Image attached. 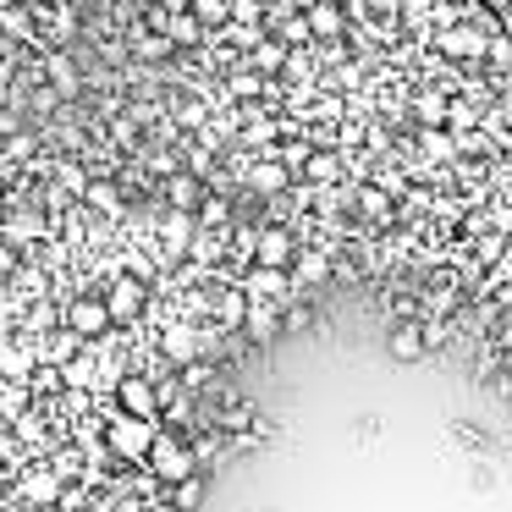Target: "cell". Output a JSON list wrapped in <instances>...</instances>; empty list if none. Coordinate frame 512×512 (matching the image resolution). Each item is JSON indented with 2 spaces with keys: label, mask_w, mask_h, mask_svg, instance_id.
<instances>
[{
  "label": "cell",
  "mask_w": 512,
  "mask_h": 512,
  "mask_svg": "<svg viewBox=\"0 0 512 512\" xmlns=\"http://www.w3.org/2000/svg\"><path fill=\"white\" fill-rule=\"evenodd\" d=\"M188 237H193V215L171 210V215H166V243H171V254H177V248H188Z\"/></svg>",
  "instance_id": "26"
},
{
  "label": "cell",
  "mask_w": 512,
  "mask_h": 512,
  "mask_svg": "<svg viewBox=\"0 0 512 512\" xmlns=\"http://www.w3.org/2000/svg\"><path fill=\"white\" fill-rule=\"evenodd\" d=\"M105 314H111V325H133L138 314L149 309V287L138 276H122V281H111V287H105Z\"/></svg>",
  "instance_id": "1"
},
{
  "label": "cell",
  "mask_w": 512,
  "mask_h": 512,
  "mask_svg": "<svg viewBox=\"0 0 512 512\" xmlns=\"http://www.w3.org/2000/svg\"><path fill=\"white\" fill-rule=\"evenodd\" d=\"M287 182H292V171L281 166V160H259V166L248 171V188H254V193H281Z\"/></svg>",
  "instance_id": "18"
},
{
  "label": "cell",
  "mask_w": 512,
  "mask_h": 512,
  "mask_svg": "<svg viewBox=\"0 0 512 512\" xmlns=\"http://www.w3.org/2000/svg\"><path fill=\"white\" fill-rule=\"evenodd\" d=\"M358 210H364L369 221H391V199H386L380 188H364V193H358Z\"/></svg>",
  "instance_id": "29"
},
{
  "label": "cell",
  "mask_w": 512,
  "mask_h": 512,
  "mask_svg": "<svg viewBox=\"0 0 512 512\" xmlns=\"http://www.w3.org/2000/svg\"><path fill=\"white\" fill-rule=\"evenodd\" d=\"M0 17H6V12H0Z\"/></svg>",
  "instance_id": "45"
},
{
  "label": "cell",
  "mask_w": 512,
  "mask_h": 512,
  "mask_svg": "<svg viewBox=\"0 0 512 512\" xmlns=\"http://www.w3.org/2000/svg\"><path fill=\"white\" fill-rule=\"evenodd\" d=\"M67 331L83 336V342L105 336V331H111V314H105V303H100V298H78V303L67 309Z\"/></svg>",
  "instance_id": "7"
},
{
  "label": "cell",
  "mask_w": 512,
  "mask_h": 512,
  "mask_svg": "<svg viewBox=\"0 0 512 512\" xmlns=\"http://www.w3.org/2000/svg\"><path fill=\"white\" fill-rule=\"evenodd\" d=\"M45 72H50V83H56V94H78V72H72L67 56H50Z\"/></svg>",
  "instance_id": "24"
},
{
  "label": "cell",
  "mask_w": 512,
  "mask_h": 512,
  "mask_svg": "<svg viewBox=\"0 0 512 512\" xmlns=\"http://www.w3.org/2000/svg\"><path fill=\"white\" fill-rule=\"evenodd\" d=\"M188 17L204 28V34H215V28L232 23V6H226V0H188Z\"/></svg>",
  "instance_id": "19"
},
{
  "label": "cell",
  "mask_w": 512,
  "mask_h": 512,
  "mask_svg": "<svg viewBox=\"0 0 512 512\" xmlns=\"http://www.w3.org/2000/svg\"><path fill=\"white\" fill-rule=\"evenodd\" d=\"M23 496L45 507V501H56V496H61V485H56L50 474H28V479H23Z\"/></svg>",
  "instance_id": "27"
},
{
  "label": "cell",
  "mask_w": 512,
  "mask_h": 512,
  "mask_svg": "<svg viewBox=\"0 0 512 512\" xmlns=\"http://www.w3.org/2000/svg\"><path fill=\"white\" fill-rule=\"evenodd\" d=\"M276 160L287 171H303V160H309V144H287V149H276Z\"/></svg>",
  "instance_id": "35"
},
{
  "label": "cell",
  "mask_w": 512,
  "mask_h": 512,
  "mask_svg": "<svg viewBox=\"0 0 512 512\" xmlns=\"http://www.w3.org/2000/svg\"><path fill=\"white\" fill-rule=\"evenodd\" d=\"M259 89H265L259 78H232V94H237V100H254Z\"/></svg>",
  "instance_id": "41"
},
{
  "label": "cell",
  "mask_w": 512,
  "mask_h": 512,
  "mask_svg": "<svg viewBox=\"0 0 512 512\" xmlns=\"http://www.w3.org/2000/svg\"><path fill=\"white\" fill-rule=\"evenodd\" d=\"M166 199H171V210L193 215V210H199V199H204V182L193 177V171H171V182H166Z\"/></svg>",
  "instance_id": "12"
},
{
  "label": "cell",
  "mask_w": 512,
  "mask_h": 512,
  "mask_svg": "<svg viewBox=\"0 0 512 512\" xmlns=\"http://www.w3.org/2000/svg\"><path fill=\"white\" fill-rule=\"evenodd\" d=\"M100 56L111 61V67H122V61H127V45H122V39H105V45H100Z\"/></svg>",
  "instance_id": "39"
},
{
  "label": "cell",
  "mask_w": 512,
  "mask_h": 512,
  "mask_svg": "<svg viewBox=\"0 0 512 512\" xmlns=\"http://www.w3.org/2000/svg\"><path fill=\"white\" fill-rule=\"evenodd\" d=\"M298 177L314 182V188H331V182L342 177V160H336V155H320V149H309V160H303Z\"/></svg>",
  "instance_id": "17"
},
{
  "label": "cell",
  "mask_w": 512,
  "mask_h": 512,
  "mask_svg": "<svg viewBox=\"0 0 512 512\" xmlns=\"http://www.w3.org/2000/svg\"><path fill=\"white\" fill-rule=\"evenodd\" d=\"M133 56L138 61H171V56H177V45H171L166 34H149V28L138 23L133 28Z\"/></svg>",
  "instance_id": "16"
},
{
  "label": "cell",
  "mask_w": 512,
  "mask_h": 512,
  "mask_svg": "<svg viewBox=\"0 0 512 512\" xmlns=\"http://www.w3.org/2000/svg\"><path fill=\"white\" fill-rule=\"evenodd\" d=\"M226 6H232V0H226Z\"/></svg>",
  "instance_id": "44"
},
{
  "label": "cell",
  "mask_w": 512,
  "mask_h": 512,
  "mask_svg": "<svg viewBox=\"0 0 512 512\" xmlns=\"http://www.w3.org/2000/svg\"><path fill=\"white\" fill-rule=\"evenodd\" d=\"M0 56H6V45H0Z\"/></svg>",
  "instance_id": "43"
},
{
  "label": "cell",
  "mask_w": 512,
  "mask_h": 512,
  "mask_svg": "<svg viewBox=\"0 0 512 512\" xmlns=\"http://www.w3.org/2000/svg\"><path fill=\"white\" fill-rule=\"evenodd\" d=\"M122 413L127 419H155L160 413V386L155 380H144V375H122Z\"/></svg>",
  "instance_id": "4"
},
{
  "label": "cell",
  "mask_w": 512,
  "mask_h": 512,
  "mask_svg": "<svg viewBox=\"0 0 512 512\" xmlns=\"http://www.w3.org/2000/svg\"><path fill=\"white\" fill-rule=\"evenodd\" d=\"M34 375V353H28V347H6V353H0V380H28Z\"/></svg>",
  "instance_id": "21"
},
{
  "label": "cell",
  "mask_w": 512,
  "mask_h": 512,
  "mask_svg": "<svg viewBox=\"0 0 512 512\" xmlns=\"http://www.w3.org/2000/svg\"><path fill=\"white\" fill-rule=\"evenodd\" d=\"M199 501H204V479H199V474H188V479H177V485H171V501H166V507L193 512Z\"/></svg>",
  "instance_id": "22"
},
{
  "label": "cell",
  "mask_w": 512,
  "mask_h": 512,
  "mask_svg": "<svg viewBox=\"0 0 512 512\" xmlns=\"http://www.w3.org/2000/svg\"><path fill=\"white\" fill-rule=\"evenodd\" d=\"M287 292H292V276H287V270H265V265L248 270V292H243V298H254V303H281Z\"/></svg>",
  "instance_id": "10"
},
{
  "label": "cell",
  "mask_w": 512,
  "mask_h": 512,
  "mask_svg": "<svg viewBox=\"0 0 512 512\" xmlns=\"http://www.w3.org/2000/svg\"><path fill=\"white\" fill-rule=\"evenodd\" d=\"M0 276H17V248L0 237Z\"/></svg>",
  "instance_id": "40"
},
{
  "label": "cell",
  "mask_w": 512,
  "mask_h": 512,
  "mask_svg": "<svg viewBox=\"0 0 512 512\" xmlns=\"http://www.w3.org/2000/svg\"><path fill=\"white\" fill-rule=\"evenodd\" d=\"M83 199H89L94 210H116V188H111V182H89V188H83Z\"/></svg>",
  "instance_id": "34"
},
{
  "label": "cell",
  "mask_w": 512,
  "mask_h": 512,
  "mask_svg": "<svg viewBox=\"0 0 512 512\" xmlns=\"http://www.w3.org/2000/svg\"><path fill=\"white\" fill-rule=\"evenodd\" d=\"M78 347H83V336H72V331H61V336H56V342H50V358H72V353H78Z\"/></svg>",
  "instance_id": "36"
},
{
  "label": "cell",
  "mask_w": 512,
  "mask_h": 512,
  "mask_svg": "<svg viewBox=\"0 0 512 512\" xmlns=\"http://www.w3.org/2000/svg\"><path fill=\"white\" fill-rule=\"evenodd\" d=\"M501 254H507V237H501V232H479V243H474V265L485 270V265H496Z\"/></svg>",
  "instance_id": "23"
},
{
  "label": "cell",
  "mask_w": 512,
  "mask_h": 512,
  "mask_svg": "<svg viewBox=\"0 0 512 512\" xmlns=\"http://www.w3.org/2000/svg\"><path fill=\"white\" fill-rule=\"evenodd\" d=\"M149 457H155V474H160V479H171V485L193 474V452H188L182 441H171V435H155V446H149Z\"/></svg>",
  "instance_id": "5"
},
{
  "label": "cell",
  "mask_w": 512,
  "mask_h": 512,
  "mask_svg": "<svg viewBox=\"0 0 512 512\" xmlns=\"http://www.w3.org/2000/svg\"><path fill=\"white\" fill-rule=\"evenodd\" d=\"M386 353L397 358V364H419L430 347H424V331H419V320H397L391 325V336H386Z\"/></svg>",
  "instance_id": "9"
},
{
  "label": "cell",
  "mask_w": 512,
  "mask_h": 512,
  "mask_svg": "<svg viewBox=\"0 0 512 512\" xmlns=\"http://www.w3.org/2000/svg\"><path fill=\"white\" fill-rule=\"evenodd\" d=\"M248 67L254 72H281L287 67V45H281V39H259V45L248 50Z\"/></svg>",
  "instance_id": "20"
},
{
  "label": "cell",
  "mask_w": 512,
  "mask_h": 512,
  "mask_svg": "<svg viewBox=\"0 0 512 512\" xmlns=\"http://www.w3.org/2000/svg\"><path fill=\"white\" fill-rule=\"evenodd\" d=\"M419 122L424 127H441L446 122V100H441V94H419Z\"/></svg>",
  "instance_id": "33"
},
{
  "label": "cell",
  "mask_w": 512,
  "mask_h": 512,
  "mask_svg": "<svg viewBox=\"0 0 512 512\" xmlns=\"http://www.w3.org/2000/svg\"><path fill=\"white\" fill-rule=\"evenodd\" d=\"M265 6L270 0H232V23L237 28H259L265 23Z\"/></svg>",
  "instance_id": "28"
},
{
  "label": "cell",
  "mask_w": 512,
  "mask_h": 512,
  "mask_svg": "<svg viewBox=\"0 0 512 512\" xmlns=\"http://www.w3.org/2000/svg\"><path fill=\"white\" fill-rule=\"evenodd\" d=\"M303 23H309V39H320V45H336V39L347 34L342 0H309V6H303Z\"/></svg>",
  "instance_id": "2"
},
{
  "label": "cell",
  "mask_w": 512,
  "mask_h": 512,
  "mask_svg": "<svg viewBox=\"0 0 512 512\" xmlns=\"http://www.w3.org/2000/svg\"><path fill=\"white\" fill-rule=\"evenodd\" d=\"M435 45H441L446 56H457V61H485V45H490V39L479 34V28H446Z\"/></svg>",
  "instance_id": "11"
},
{
  "label": "cell",
  "mask_w": 512,
  "mask_h": 512,
  "mask_svg": "<svg viewBox=\"0 0 512 512\" xmlns=\"http://www.w3.org/2000/svg\"><path fill=\"white\" fill-rule=\"evenodd\" d=\"M56 182H61L67 193H83V188H89V177H83L78 160H61V166H56Z\"/></svg>",
  "instance_id": "32"
},
{
  "label": "cell",
  "mask_w": 512,
  "mask_h": 512,
  "mask_svg": "<svg viewBox=\"0 0 512 512\" xmlns=\"http://www.w3.org/2000/svg\"><path fill=\"white\" fill-rule=\"evenodd\" d=\"M155 512H177V507H155Z\"/></svg>",
  "instance_id": "42"
},
{
  "label": "cell",
  "mask_w": 512,
  "mask_h": 512,
  "mask_svg": "<svg viewBox=\"0 0 512 512\" xmlns=\"http://www.w3.org/2000/svg\"><path fill=\"white\" fill-rule=\"evenodd\" d=\"M331 248H298L292 254V265H287V276H292V287H320V281H331Z\"/></svg>",
  "instance_id": "6"
},
{
  "label": "cell",
  "mask_w": 512,
  "mask_h": 512,
  "mask_svg": "<svg viewBox=\"0 0 512 512\" xmlns=\"http://www.w3.org/2000/svg\"><path fill=\"white\" fill-rule=\"evenodd\" d=\"M160 34H166V39H171V45H177V50H199L204 39H210V34H204V28L193 23L188 12H171V17H166V28H160Z\"/></svg>",
  "instance_id": "14"
},
{
  "label": "cell",
  "mask_w": 512,
  "mask_h": 512,
  "mask_svg": "<svg viewBox=\"0 0 512 512\" xmlns=\"http://www.w3.org/2000/svg\"><path fill=\"white\" fill-rule=\"evenodd\" d=\"M419 144H424V155H430V160H452L457 155V138H446L441 127H424Z\"/></svg>",
  "instance_id": "25"
},
{
  "label": "cell",
  "mask_w": 512,
  "mask_h": 512,
  "mask_svg": "<svg viewBox=\"0 0 512 512\" xmlns=\"http://www.w3.org/2000/svg\"><path fill=\"white\" fill-rule=\"evenodd\" d=\"M243 325H248V336H254V342H270V336L281 331V314H276V303H254V298H248V309H243Z\"/></svg>",
  "instance_id": "13"
},
{
  "label": "cell",
  "mask_w": 512,
  "mask_h": 512,
  "mask_svg": "<svg viewBox=\"0 0 512 512\" xmlns=\"http://www.w3.org/2000/svg\"><path fill=\"white\" fill-rule=\"evenodd\" d=\"M45 232V221L39 215H17V221H6V243H28V237Z\"/></svg>",
  "instance_id": "31"
},
{
  "label": "cell",
  "mask_w": 512,
  "mask_h": 512,
  "mask_svg": "<svg viewBox=\"0 0 512 512\" xmlns=\"http://www.w3.org/2000/svg\"><path fill=\"white\" fill-rule=\"evenodd\" d=\"M160 347H166L171 364H193V358H199V331H188V325H171V331L160 336Z\"/></svg>",
  "instance_id": "15"
},
{
  "label": "cell",
  "mask_w": 512,
  "mask_h": 512,
  "mask_svg": "<svg viewBox=\"0 0 512 512\" xmlns=\"http://www.w3.org/2000/svg\"><path fill=\"white\" fill-rule=\"evenodd\" d=\"M111 446L116 452H127V457H138V452H149V446H155V419H116L111 424Z\"/></svg>",
  "instance_id": "8"
},
{
  "label": "cell",
  "mask_w": 512,
  "mask_h": 512,
  "mask_svg": "<svg viewBox=\"0 0 512 512\" xmlns=\"http://www.w3.org/2000/svg\"><path fill=\"white\" fill-rule=\"evenodd\" d=\"M292 254H298V243H292L287 226H265V232L254 237V265H265V270H287Z\"/></svg>",
  "instance_id": "3"
},
{
  "label": "cell",
  "mask_w": 512,
  "mask_h": 512,
  "mask_svg": "<svg viewBox=\"0 0 512 512\" xmlns=\"http://www.w3.org/2000/svg\"><path fill=\"white\" fill-rule=\"evenodd\" d=\"M226 221H232V204L226 199H199V221L193 226H226Z\"/></svg>",
  "instance_id": "30"
},
{
  "label": "cell",
  "mask_w": 512,
  "mask_h": 512,
  "mask_svg": "<svg viewBox=\"0 0 512 512\" xmlns=\"http://www.w3.org/2000/svg\"><path fill=\"white\" fill-rule=\"evenodd\" d=\"M243 309H248V298H243V292H226V303H221V314H226V320H243Z\"/></svg>",
  "instance_id": "38"
},
{
  "label": "cell",
  "mask_w": 512,
  "mask_h": 512,
  "mask_svg": "<svg viewBox=\"0 0 512 512\" xmlns=\"http://www.w3.org/2000/svg\"><path fill=\"white\" fill-rule=\"evenodd\" d=\"M309 325H314L309 303H292V309H287V331H309Z\"/></svg>",
  "instance_id": "37"
}]
</instances>
